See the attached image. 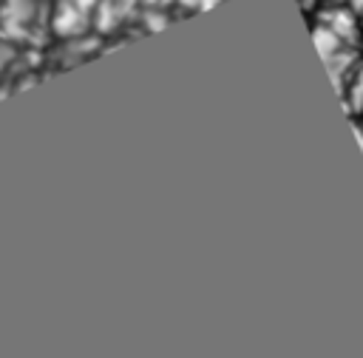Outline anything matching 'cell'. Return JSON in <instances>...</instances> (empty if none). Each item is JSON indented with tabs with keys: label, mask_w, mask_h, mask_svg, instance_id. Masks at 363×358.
I'll use <instances>...</instances> for the list:
<instances>
[{
	"label": "cell",
	"mask_w": 363,
	"mask_h": 358,
	"mask_svg": "<svg viewBox=\"0 0 363 358\" xmlns=\"http://www.w3.org/2000/svg\"><path fill=\"white\" fill-rule=\"evenodd\" d=\"M88 23H85V9H79L74 0H62L60 3V9L54 11V28L60 31V34H79L82 28H85Z\"/></svg>",
	"instance_id": "obj_1"
},
{
	"label": "cell",
	"mask_w": 363,
	"mask_h": 358,
	"mask_svg": "<svg viewBox=\"0 0 363 358\" xmlns=\"http://www.w3.org/2000/svg\"><path fill=\"white\" fill-rule=\"evenodd\" d=\"M312 34H315V45H318V51H320V57H323V60H329L332 54H337L340 48H346V43H343V40H340V37H337L326 23H318Z\"/></svg>",
	"instance_id": "obj_2"
},
{
	"label": "cell",
	"mask_w": 363,
	"mask_h": 358,
	"mask_svg": "<svg viewBox=\"0 0 363 358\" xmlns=\"http://www.w3.org/2000/svg\"><path fill=\"white\" fill-rule=\"evenodd\" d=\"M323 23L340 37V40H349L354 34V11L352 9H335L323 17Z\"/></svg>",
	"instance_id": "obj_3"
},
{
	"label": "cell",
	"mask_w": 363,
	"mask_h": 358,
	"mask_svg": "<svg viewBox=\"0 0 363 358\" xmlns=\"http://www.w3.org/2000/svg\"><path fill=\"white\" fill-rule=\"evenodd\" d=\"M34 0H6L3 11H6V23H28L34 14Z\"/></svg>",
	"instance_id": "obj_4"
},
{
	"label": "cell",
	"mask_w": 363,
	"mask_h": 358,
	"mask_svg": "<svg viewBox=\"0 0 363 358\" xmlns=\"http://www.w3.org/2000/svg\"><path fill=\"white\" fill-rule=\"evenodd\" d=\"M349 108L363 111V65L352 68V77H349Z\"/></svg>",
	"instance_id": "obj_5"
},
{
	"label": "cell",
	"mask_w": 363,
	"mask_h": 358,
	"mask_svg": "<svg viewBox=\"0 0 363 358\" xmlns=\"http://www.w3.org/2000/svg\"><path fill=\"white\" fill-rule=\"evenodd\" d=\"M74 3H77L79 9H85V11H88V9H91V6H96L99 0H74Z\"/></svg>",
	"instance_id": "obj_6"
},
{
	"label": "cell",
	"mask_w": 363,
	"mask_h": 358,
	"mask_svg": "<svg viewBox=\"0 0 363 358\" xmlns=\"http://www.w3.org/2000/svg\"><path fill=\"white\" fill-rule=\"evenodd\" d=\"M354 131H357V139H360V145H363V125H357Z\"/></svg>",
	"instance_id": "obj_7"
}]
</instances>
